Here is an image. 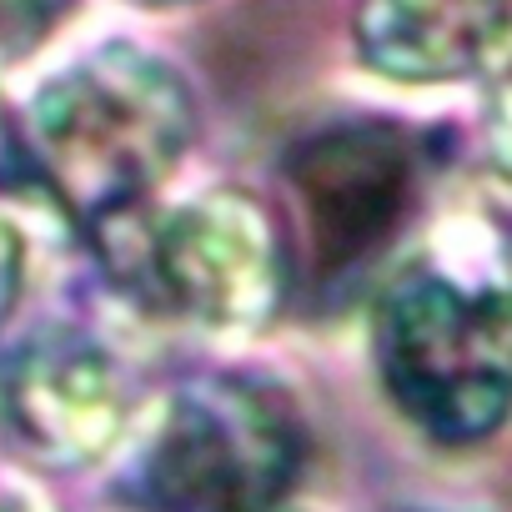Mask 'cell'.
Segmentation results:
<instances>
[{
  "label": "cell",
  "mask_w": 512,
  "mask_h": 512,
  "mask_svg": "<svg viewBox=\"0 0 512 512\" xmlns=\"http://www.w3.org/2000/svg\"><path fill=\"white\" fill-rule=\"evenodd\" d=\"M36 181L91 231L151 206L196 131L176 66L141 46H96L56 71L21 121Z\"/></svg>",
  "instance_id": "1"
},
{
  "label": "cell",
  "mask_w": 512,
  "mask_h": 512,
  "mask_svg": "<svg viewBox=\"0 0 512 512\" xmlns=\"http://www.w3.org/2000/svg\"><path fill=\"white\" fill-rule=\"evenodd\" d=\"M302 462L307 427L277 382L211 372L156 407L116 497L131 512H282Z\"/></svg>",
  "instance_id": "2"
},
{
  "label": "cell",
  "mask_w": 512,
  "mask_h": 512,
  "mask_svg": "<svg viewBox=\"0 0 512 512\" xmlns=\"http://www.w3.org/2000/svg\"><path fill=\"white\" fill-rule=\"evenodd\" d=\"M111 282L151 317L251 332L287 297V241L246 191H201L141 206L91 231Z\"/></svg>",
  "instance_id": "3"
},
{
  "label": "cell",
  "mask_w": 512,
  "mask_h": 512,
  "mask_svg": "<svg viewBox=\"0 0 512 512\" xmlns=\"http://www.w3.org/2000/svg\"><path fill=\"white\" fill-rule=\"evenodd\" d=\"M377 372L392 407L432 442L492 437L512 412V292L412 272L377 307Z\"/></svg>",
  "instance_id": "4"
},
{
  "label": "cell",
  "mask_w": 512,
  "mask_h": 512,
  "mask_svg": "<svg viewBox=\"0 0 512 512\" xmlns=\"http://www.w3.org/2000/svg\"><path fill=\"white\" fill-rule=\"evenodd\" d=\"M427 146L387 116H352L307 131L282 156L302 231V277L312 292H342L367 277L422 201Z\"/></svg>",
  "instance_id": "5"
},
{
  "label": "cell",
  "mask_w": 512,
  "mask_h": 512,
  "mask_svg": "<svg viewBox=\"0 0 512 512\" xmlns=\"http://www.w3.org/2000/svg\"><path fill=\"white\" fill-rule=\"evenodd\" d=\"M126 427V377L76 327L31 332L0 362V437L51 472L101 462Z\"/></svg>",
  "instance_id": "6"
},
{
  "label": "cell",
  "mask_w": 512,
  "mask_h": 512,
  "mask_svg": "<svg viewBox=\"0 0 512 512\" xmlns=\"http://www.w3.org/2000/svg\"><path fill=\"white\" fill-rule=\"evenodd\" d=\"M357 56L407 86L497 76L512 61V0H357Z\"/></svg>",
  "instance_id": "7"
},
{
  "label": "cell",
  "mask_w": 512,
  "mask_h": 512,
  "mask_svg": "<svg viewBox=\"0 0 512 512\" xmlns=\"http://www.w3.org/2000/svg\"><path fill=\"white\" fill-rule=\"evenodd\" d=\"M71 11V0H0V66L26 61Z\"/></svg>",
  "instance_id": "8"
},
{
  "label": "cell",
  "mask_w": 512,
  "mask_h": 512,
  "mask_svg": "<svg viewBox=\"0 0 512 512\" xmlns=\"http://www.w3.org/2000/svg\"><path fill=\"white\" fill-rule=\"evenodd\" d=\"M487 151L497 181L512 191V61L492 76V101H487Z\"/></svg>",
  "instance_id": "9"
},
{
  "label": "cell",
  "mask_w": 512,
  "mask_h": 512,
  "mask_svg": "<svg viewBox=\"0 0 512 512\" xmlns=\"http://www.w3.org/2000/svg\"><path fill=\"white\" fill-rule=\"evenodd\" d=\"M31 186H41V181H36V166L26 151V131L6 111V101H0V191H31Z\"/></svg>",
  "instance_id": "10"
},
{
  "label": "cell",
  "mask_w": 512,
  "mask_h": 512,
  "mask_svg": "<svg viewBox=\"0 0 512 512\" xmlns=\"http://www.w3.org/2000/svg\"><path fill=\"white\" fill-rule=\"evenodd\" d=\"M21 287H26V241L6 216H0V322L11 317Z\"/></svg>",
  "instance_id": "11"
},
{
  "label": "cell",
  "mask_w": 512,
  "mask_h": 512,
  "mask_svg": "<svg viewBox=\"0 0 512 512\" xmlns=\"http://www.w3.org/2000/svg\"><path fill=\"white\" fill-rule=\"evenodd\" d=\"M0 512H51V507L31 492H0Z\"/></svg>",
  "instance_id": "12"
},
{
  "label": "cell",
  "mask_w": 512,
  "mask_h": 512,
  "mask_svg": "<svg viewBox=\"0 0 512 512\" xmlns=\"http://www.w3.org/2000/svg\"><path fill=\"white\" fill-rule=\"evenodd\" d=\"M141 6H176V0H141Z\"/></svg>",
  "instance_id": "13"
},
{
  "label": "cell",
  "mask_w": 512,
  "mask_h": 512,
  "mask_svg": "<svg viewBox=\"0 0 512 512\" xmlns=\"http://www.w3.org/2000/svg\"><path fill=\"white\" fill-rule=\"evenodd\" d=\"M282 512H287V507H282Z\"/></svg>",
  "instance_id": "14"
}]
</instances>
